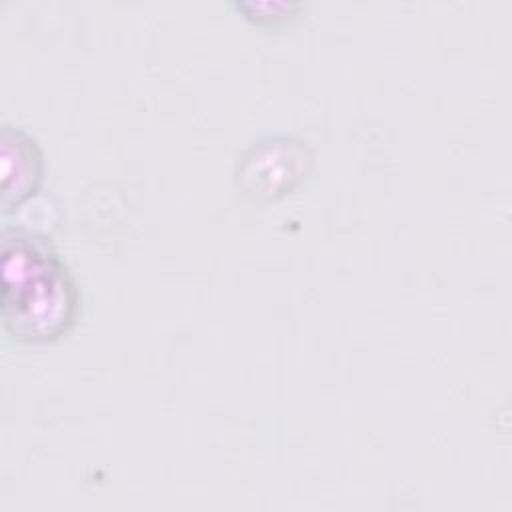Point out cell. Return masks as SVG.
<instances>
[{
    "label": "cell",
    "instance_id": "1",
    "mask_svg": "<svg viewBox=\"0 0 512 512\" xmlns=\"http://www.w3.org/2000/svg\"><path fill=\"white\" fill-rule=\"evenodd\" d=\"M0 270L2 324L16 342L48 344L72 328L80 306L78 286L44 238L4 228Z\"/></svg>",
    "mask_w": 512,
    "mask_h": 512
},
{
    "label": "cell",
    "instance_id": "2",
    "mask_svg": "<svg viewBox=\"0 0 512 512\" xmlns=\"http://www.w3.org/2000/svg\"><path fill=\"white\" fill-rule=\"evenodd\" d=\"M42 154L32 136L4 124L0 136L2 210L10 212L36 194L42 182Z\"/></svg>",
    "mask_w": 512,
    "mask_h": 512
}]
</instances>
